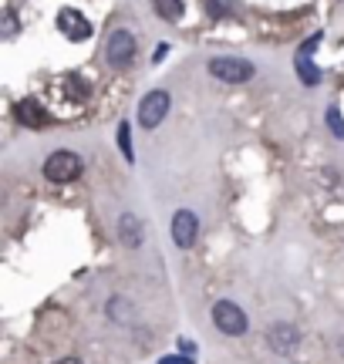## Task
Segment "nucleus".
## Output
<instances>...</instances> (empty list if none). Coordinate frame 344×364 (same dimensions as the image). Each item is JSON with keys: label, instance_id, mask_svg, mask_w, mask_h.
<instances>
[{"label": "nucleus", "instance_id": "12", "mask_svg": "<svg viewBox=\"0 0 344 364\" xmlns=\"http://www.w3.org/2000/svg\"><path fill=\"white\" fill-rule=\"evenodd\" d=\"M159 4V14L166 21H179L183 17V0H156Z\"/></svg>", "mask_w": 344, "mask_h": 364}, {"label": "nucleus", "instance_id": "13", "mask_svg": "<svg viewBox=\"0 0 344 364\" xmlns=\"http://www.w3.org/2000/svg\"><path fill=\"white\" fill-rule=\"evenodd\" d=\"M119 145H122V156L132 162V145H129V125H119Z\"/></svg>", "mask_w": 344, "mask_h": 364}, {"label": "nucleus", "instance_id": "3", "mask_svg": "<svg viewBox=\"0 0 344 364\" xmlns=\"http://www.w3.org/2000/svg\"><path fill=\"white\" fill-rule=\"evenodd\" d=\"M44 176L51 182H75L81 176V159L75 152H54L44 162Z\"/></svg>", "mask_w": 344, "mask_h": 364}, {"label": "nucleus", "instance_id": "9", "mask_svg": "<svg viewBox=\"0 0 344 364\" xmlns=\"http://www.w3.org/2000/svg\"><path fill=\"white\" fill-rule=\"evenodd\" d=\"M318 41H321V34H314V38L301 48V54H297V71H301V78H304L307 85H318V78H321V71L311 65V51L318 48Z\"/></svg>", "mask_w": 344, "mask_h": 364}, {"label": "nucleus", "instance_id": "4", "mask_svg": "<svg viewBox=\"0 0 344 364\" xmlns=\"http://www.w3.org/2000/svg\"><path fill=\"white\" fill-rule=\"evenodd\" d=\"M166 112H169V91H149L146 98H142V105H139V125L142 129H156L162 118H166Z\"/></svg>", "mask_w": 344, "mask_h": 364}, {"label": "nucleus", "instance_id": "11", "mask_svg": "<svg viewBox=\"0 0 344 364\" xmlns=\"http://www.w3.org/2000/svg\"><path fill=\"white\" fill-rule=\"evenodd\" d=\"M119 236L125 247H139V243H142V223L135 220L132 213H125L119 220Z\"/></svg>", "mask_w": 344, "mask_h": 364}, {"label": "nucleus", "instance_id": "5", "mask_svg": "<svg viewBox=\"0 0 344 364\" xmlns=\"http://www.w3.org/2000/svg\"><path fill=\"white\" fill-rule=\"evenodd\" d=\"M105 58H108V65H115V68L129 65V61L135 58V34L132 31H115V34L108 38Z\"/></svg>", "mask_w": 344, "mask_h": 364}, {"label": "nucleus", "instance_id": "10", "mask_svg": "<svg viewBox=\"0 0 344 364\" xmlns=\"http://www.w3.org/2000/svg\"><path fill=\"white\" fill-rule=\"evenodd\" d=\"M17 118H21L24 125H31V129H41V125L48 122V112H44L34 98H27V102L17 105Z\"/></svg>", "mask_w": 344, "mask_h": 364}, {"label": "nucleus", "instance_id": "16", "mask_svg": "<svg viewBox=\"0 0 344 364\" xmlns=\"http://www.w3.org/2000/svg\"><path fill=\"white\" fill-rule=\"evenodd\" d=\"M54 364H81L78 358H61V361H54Z\"/></svg>", "mask_w": 344, "mask_h": 364}, {"label": "nucleus", "instance_id": "14", "mask_svg": "<svg viewBox=\"0 0 344 364\" xmlns=\"http://www.w3.org/2000/svg\"><path fill=\"white\" fill-rule=\"evenodd\" d=\"M328 118H331V129H334V132H338V135H344V125H341V115H338V112H334V108H331V115H328Z\"/></svg>", "mask_w": 344, "mask_h": 364}, {"label": "nucleus", "instance_id": "7", "mask_svg": "<svg viewBox=\"0 0 344 364\" xmlns=\"http://www.w3.org/2000/svg\"><path fill=\"white\" fill-rule=\"evenodd\" d=\"M196 233H199L196 213L179 209V213L172 216V240H176V247H179V250H189L193 243H196Z\"/></svg>", "mask_w": 344, "mask_h": 364}, {"label": "nucleus", "instance_id": "1", "mask_svg": "<svg viewBox=\"0 0 344 364\" xmlns=\"http://www.w3.org/2000/svg\"><path fill=\"white\" fill-rule=\"evenodd\" d=\"M213 324L220 327L226 338H240V334H247V314L240 311L233 300H220L213 307Z\"/></svg>", "mask_w": 344, "mask_h": 364}, {"label": "nucleus", "instance_id": "15", "mask_svg": "<svg viewBox=\"0 0 344 364\" xmlns=\"http://www.w3.org/2000/svg\"><path fill=\"white\" fill-rule=\"evenodd\" d=\"M159 364H193L189 358H179V354H172V358H162Z\"/></svg>", "mask_w": 344, "mask_h": 364}, {"label": "nucleus", "instance_id": "8", "mask_svg": "<svg viewBox=\"0 0 344 364\" xmlns=\"http://www.w3.org/2000/svg\"><path fill=\"white\" fill-rule=\"evenodd\" d=\"M267 341H270V348L280 354H291L297 344H301V334H297V327L294 324H274L267 331Z\"/></svg>", "mask_w": 344, "mask_h": 364}, {"label": "nucleus", "instance_id": "2", "mask_svg": "<svg viewBox=\"0 0 344 364\" xmlns=\"http://www.w3.org/2000/svg\"><path fill=\"white\" fill-rule=\"evenodd\" d=\"M210 75L213 78L226 81V85H243L253 78V65L243 58H213L210 61Z\"/></svg>", "mask_w": 344, "mask_h": 364}, {"label": "nucleus", "instance_id": "6", "mask_svg": "<svg viewBox=\"0 0 344 364\" xmlns=\"http://www.w3.org/2000/svg\"><path fill=\"white\" fill-rule=\"evenodd\" d=\"M58 31L65 34L68 41H88L92 38V24H88V17L75 7H65V11L58 14Z\"/></svg>", "mask_w": 344, "mask_h": 364}]
</instances>
